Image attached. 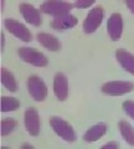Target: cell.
I'll return each instance as SVG.
<instances>
[{"instance_id": "obj_1", "label": "cell", "mask_w": 134, "mask_h": 149, "mask_svg": "<svg viewBox=\"0 0 134 149\" xmlns=\"http://www.w3.org/2000/svg\"><path fill=\"white\" fill-rule=\"evenodd\" d=\"M20 58L24 60L25 62L30 63V65H34V66H37V67H45L47 66L49 63V60L47 57L40 51L35 50V49H31V47H20L19 51Z\"/></svg>"}, {"instance_id": "obj_2", "label": "cell", "mask_w": 134, "mask_h": 149, "mask_svg": "<svg viewBox=\"0 0 134 149\" xmlns=\"http://www.w3.org/2000/svg\"><path fill=\"white\" fill-rule=\"evenodd\" d=\"M73 5L66 1H55V0H50V1H45L41 4V11L47 14V15H52L55 17H60L62 15H67L72 10Z\"/></svg>"}, {"instance_id": "obj_3", "label": "cell", "mask_w": 134, "mask_h": 149, "mask_svg": "<svg viewBox=\"0 0 134 149\" xmlns=\"http://www.w3.org/2000/svg\"><path fill=\"white\" fill-rule=\"evenodd\" d=\"M50 124H51L52 129L55 133L58 134V137H61L66 142H75L76 141V134L75 130L68 124L66 120H63L60 117H51L50 118Z\"/></svg>"}, {"instance_id": "obj_4", "label": "cell", "mask_w": 134, "mask_h": 149, "mask_svg": "<svg viewBox=\"0 0 134 149\" xmlns=\"http://www.w3.org/2000/svg\"><path fill=\"white\" fill-rule=\"evenodd\" d=\"M4 25H5L9 32H11L12 35H15L17 39H20L24 42H30L32 40V35L30 30L24 24L15 20V19H5L4 20Z\"/></svg>"}, {"instance_id": "obj_5", "label": "cell", "mask_w": 134, "mask_h": 149, "mask_svg": "<svg viewBox=\"0 0 134 149\" xmlns=\"http://www.w3.org/2000/svg\"><path fill=\"white\" fill-rule=\"evenodd\" d=\"M134 90V85L128 81H110L102 86V92L109 96H122Z\"/></svg>"}, {"instance_id": "obj_6", "label": "cell", "mask_w": 134, "mask_h": 149, "mask_svg": "<svg viewBox=\"0 0 134 149\" xmlns=\"http://www.w3.org/2000/svg\"><path fill=\"white\" fill-rule=\"evenodd\" d=\"M27 87H29V92L31 97L35 101L41 102L47 97V87H46L45 82L37 76H30L27 80Z\"/></svg>"}, {"instance_id": "obj_7", "label": "cell", "mask_w": 134, "mask_h": 149, "mask_svg": "<svg viewBox=\"0 0 134 149\" xmlns=\"http://www.w3.org/2000/svg\"><path fill=\"white\" fill-rule=\"evenodd\" d=\"M103 16H104V10L102 8L97 6L94 9H92V10L88 13V15H87L85 22H83V31H85L86 34H92V32H94L97 29H98L101 22H102Z\"/></svg>"}, {"instance_id": "obj_8", "label": "cell", "mask_w": 134, "mask_h": 149, "mask_svg": "<svg viewBox=\"0 0 134 149\" xmlns=\"http://www.w3.org/2000/svg\"><path fill=\"white\" fill-rule=\"evenodd\" d=\"M107 30L113 41H117L121 39L122 32H123V19L122 15L118 13L113 14L107 21Z\"/></svg>"}, {"instance_id": "obj_9", "label": "cell", "mask_w": 134, "mask_h": 149, "mask_svg": "<svg viewBox=\"0 0 134 149\" xmlns=\"http://www.w3.org/2000/svg\"><path fill=\"white\" fill-rule=\"evenodd\" d=\"M25 127L27 129L32 137L39 136L40 133V118L37 114V111L35 108H29L25 112V117H24Z\"/></svg>"}, {"instance_id": "obj_10", "label": "cell", "mask_w": 134, "mask_h": 149, "mask_svg": "<svg viewBox=\"0 0 134 149\" xmlns=\"http://www.w3.org/2000/svg\"><path fill=\"white\" fill-rule=\"evenodd\" d=\"M20 13L29 24L34 26H40L42 24V19H41L39 10L35 9L32 5H30V4H27V3L20 4Z\"/></svg>"}, {"instance_id": "obj_11", "label": "cell", "mask_w": 134, "mask_h": 149, "mask_svg": "<svg viewBox=\"0 0 134 149\" xmlns=\"http://www.w3.org/2000/svg\"><path fill=\"white\" fill-rule=\"evenodd\" d=\"M53 92L58 101H65L68 96V81L63 73H57L53 78Z\"/></svg>"}, {"instance_id": "obj_12", "label": "cell", "mask_w": 134, "mask_h": 149, "mask_svg": "<svg viewBox=\"0 0 134 149\" xmlns=\"http://www.w3.org/2000/svg\"><path fill=\"white\" fill-rule=\"evenodd\" d=\"M77 17H75L71 14H67V15H62L60 17H55V20L51 21V27L55 30H68L72 29L77 25Z\"/></svg>"}, {"instance_id": "obj_13", "label": "cell", "mask_w": 134, "mask_h": 149, "mask_svg": "<svg viewBox=\"0 0 134 149\" xmlns=\"http://www.w3.org/2000/svg\"><path fill=\"white\" fill-rule=\"evenodd\" d=\"M115 56H117L118 62L122 65V67L126 71L134 74V55L128 52L124 49H118L117 52H115Z\"/></svg>"}, {"instance_id": "obj_14", "label": "cell", "mask_w": 134, "mask_h": 149, "mask_svg": "<svg viewBox=\"0 0 134 149\" xmlns=\"http://www.w3.org/2000/svg\"><path fill=\"white\" fill-rule=\"evenodd\" d=\"M37 41L50 51H58L61 49V44L55 36L46 34V32H40L37 34Z\"/></svg>"}, {"instance_id": "obj_15", "label": "cell", "mask_w": 134, "mask_h": 149, "mask_svg": "<svg viewBox=\"0 0 134 149\" xmlns=\"http://www.w3.org/2000/svg\"><path fill=\"white\" fill-rule=\"evenodd\" d=\"M106 132H107V125L104 123H98V124H96L94 127H92L87 130L83 139L88 143L96 142V141H98V139L102 138L106 134Z\"/></svg>"}, {"instance_id": "obj_16", "label": "cell", "mask_w": 134, "mask_h": 149, "mask_svg": "<svg viewBox=\"0 0 134 149\" xmlns=\"http://www.w3.org/2000/svg\"><path fill=\"white\" fill-rule=\"evenodd\" d=\"M1 83L10 92H16L17 90V83L15 80V76L6 68H1Z\"/></svg>"}, {"instance_id": "obj_17", "label": "cell", "mask_w": 134, "mask_h": 149, "mask_svg": "<svg viewBox=\"0 0 134 149\" xmlns=\"http://www.w3.org/2000/svg\"><path fill=\"white\" fill-rule=\"evenodd\" d=\"M119 129H121V134L124 138L129 146L134 147V128L126 120H121L119 122Z\"/></svg>"}, {"instance_id": "obj_18", "label": "cell", "mask_w": 134, "mask_h": 149, "mask_svg": "<svg viewBox=\"0 0 134 149\" xmlns=\"http://www.w3.org/2000/svg\"><path fill=\"white\" fill-rule=\"evenodd\" d=\"M20 107V102L14 97H3L1 98V111L3 112H11Z\"/></svg>"}, {"instance_id": "obj_19", "label": "cell", "mask_w": 134, "mask_h": 149, "mask_svg": "<svg viewBox=\"0 0 134 149\" xmlns=\"http://www.w3.org/2000/svg\"><path fill=\"white\" fill-rule=\"evenodd\" d=\"M17 122L14 118H5L1 120V136H9L14 129L16 128Z\"/></svg>"}, {"instance_id": "obj_20", "label": "cell", "mask_w": 134, "mask_h": 149, "mask_svg": "<svg viewBox=\"0 0 134 149\" xmlns=\"http://www.w3.org/2000/svg\"><path fill=\"white\" fill-rule=\"evenodd\" d=\"M123 108L129 117H132L134 119V102L133 101H126L123 103Z\"/></svg>"}, {"instance_id": "obj_21", "label": "cell", "mask_w": 134, "mask_h": 149, "mask_svg": "<svg viewBox=\"0 0 134 149\" xmlns=\"http://www.w3.org/2000/svg\"><path fill=\"white\" fill-rule=\"evenodd\" d=\"M92 4H94V0H78V1L75 3V8L78 9H83V8H88Z\"/></svg>"}, {"instance_id": "obj_22", "label": "cell", "mask_w": 134, "mask_h": 149, "mask_svg": "<svg viewBox=\"0 0 134 149\" xmlns=\"http://www.w3.org/2000/svg\"><path fill=\"white\" fill-rule=\"evenodd\" d=\"M119 146H118V143H115V142H110L108 144H106V146L102 147V149H117Z\"/></svg>"}, {"instance_id": "obj_23", "label": "cell", "mask_w": 134, "mask_h": 149, "mask_svg": "<svg viewBox=\"0 0 134 149\" xmlns=\"http://www.w3.org/2000/svg\"><path fill=\"white\" fill-rule=\"evenodd\" d=\"M126 4H127V6H128L129 10L134 14V0H127Z\"/></svg>"}, {"instance_id": "obj_24", "label": "cell", "mask_w": 134, "mask_h": 149, "mask_svg": "<svg viewBox=\"0 0 134 149\" xmlns=\"http://www.w3.org/2000/svg\"><path fill=\"white\" fill-rule=\"evenodd\" d=\"M4 50V35L1 34V51Z\"/></svg>"}, {"instance_id": "obj_25", "label": "cell", "mask_w": 134, "mask_h": 149, "mask_svg": "<svg viewBox=\"0 0 134 149\" xmlns=\"http://www.w3.org/2000/svg\"><path fill=\"white\" fill-rule=\"evenodd\" d=\"M21 148H22V149H25V148H32V147H31V146H29V144H24V146H22Z\"/></svg>"}]
</instances>
